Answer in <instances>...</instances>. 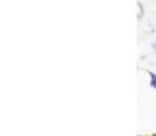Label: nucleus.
<instances>
[{"label": "nucleus", "instance_id": "obj_1", "mask_svg": "<svg viewBox=\"0 0 156 136\" xmlns=\"http://www.w3.org/2000/svg\"><path fill=\"white\" fill-rule=\"evenodd\" d=\"M148 74H149V76H151V87L156 88V75L154 74V72H151V71H149Z\"/></svg>", "mask_w": 156, "mask_h": 136}]
</instances>
